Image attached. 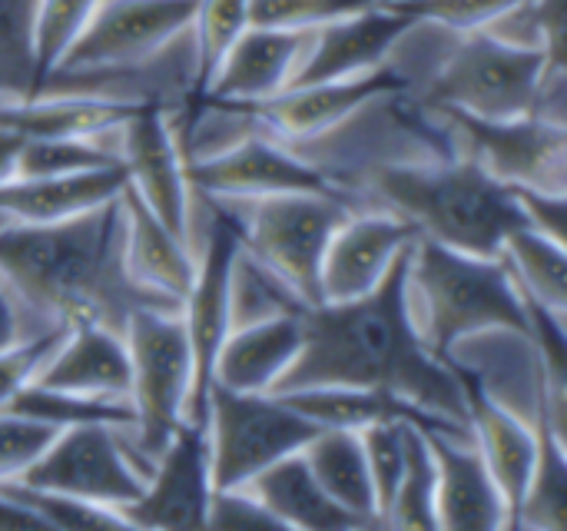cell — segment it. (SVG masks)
Masks as SVG:
<instances>
[{"instance_id": "cell-38", "label": "cell", "mask_w": 567, "mask_h": 531, "mask_svg": "<svg viewBox=\"0 0 567 531\" xmlns=\"http://www.w3.org/2000/svg\"><path fill=\"white\" fill-rule=\"evenodd\" d=\"M53 439L56 429L0 409V486L23 479V472L47 452Z\"/></svg>"}, {"instance_id": "cell-27", "label": "cell", "mask_w": 567, "mask_h": 531, "mask_svg": "<svg viewBox=\"0 0 567 531\" xmlns=\"http://www.w3.org/2000/svg\"><path fill=\"white\" fill-rule=\"evenodd\" d=\"M505 269L512 273L518 293L548 309L551 316L567 319V256L565 243L558 239H548L528 226H518L505 246H502V256Z\"/></svg>"}, {"instance_id": "cell-36", "label": "cell", "mask_w": 567, "mask_h": 531, "mask_svg": "<svg viewBox=\"0 0 567 531\" xmlns=\"http://www.w3.org/2000/svg\"><path fill=\"white\" fill-rule=\"evenodd\" d=\"M379 0H249V27L319 30Z\"/></svg>"}, {"instance_id": "cell-30", "label": "cell", "mask_w": 567, "mask_h": 531, "mask_svg": "<svg viewBox=\"0 0 567 531\" xmlns=\"http://www.w3.org/2000/svg\"><path fill=\"white\" fill-rule=\"evenodd\" d=\"M385 531H439L435 522V459L429 436L419 426H409L405 476L382 515Z\"/></svg>"}, {"instance_id": "cell-15", "label": "cell", "mask_w": 567, "mask_h": 531, "mask_svg": "<svg viewBox=\"0 0 567 531\" xmlns=\"http://www.w3.org/2000/svg\"><path fill=\"white\" fill-rule=\"evenodd\" d=\"M395 90H402V80L385 63L372 73H359V76L289 86V90L276 93L272 100H262L249 110L256 113V120L262 123V130L272 140H279L286 146H299V143H309V140L342 126L365 103H372L382 93H395Z\"/></svg>"}, {"instance_id": "cell-10", "label": "cell", "mask_w": 567, "mask_h": 531, "mask_svg": "<svg viewBox=\"0 0 567 531\" xmlns=\"http://www.w3.org/2000/svg\"><path fill=\"white\" fill-rule=\"evenodd\" d=\"M120 166L136 200L179 239L193 246V186L166 106L143 103L120 126Z\"/></svg>"}, {"instance_id": "cell-37", "label": "cell", "mask_w": 567, "mask_h": 531, "mask_svg": "<svg viewBox=\"0 0 567 531\" xmlns=\"http://www.w3.org/2000/svg\"><path fill=\"white\" fill-rule=\"evenodd\" d=\"M385 3L412 20L439 23L455 33H472V30H485L495 17H502L522 0H385Z\"/></svg>"}, {"instance_id": "cell-17", "label": "cell", "mask_w": 567, "mask_h": 531, "mask_svg": "<svg viewBox=\"0 0 567 531\" xmlns=\"http://www.w3.org/2000/svg\"><path fill=\"white\" fill-rule=\"evenodd\" d=\"M415 20L389 7L385 0L362 7L342 20H332L312 33V43L306 50V60L292 80V86L306 83H326L342 76H359L385 67L389 53L402 40V33Z\"/></svg>"}, {"instance_id": "cell-14", "label": "cell", "mask_w": 567, "mask_h": 531, "mask_svg": "<svg viewBox=\"0 0 567 531\" xmlns=\"http://www.w3.org/2000/svg\"><path fill=\"white\" fill-rule=\"evenodd\" d=\"M455 369L462 372L465 392H468L472 446L505 506V531H515L518 529V509L525 502V492H528L535 466H538L542 422H528L515 409L492 399L468 369H462V366H455Z\"/></svg>"}, {"instance_id": "cell-24", "label": "cell", "mask_w": 567, "mask_h": 531, "mask_svg": "<svg viewBox=\"0 0 567 531\" xmlns=\"http://www.w3.org/2000/svg\"><path fill=\"white\" fill-rule=\"evenodd\" d=\"M239 492L266 506L276 519H282L296 531H382L379 525H365L346 509H339L312 479L302 452L269 466L266 472L249 479Z\"/></svg>"}, {"instance_id": "cell-44", "label": "cell", "mask_w": 567, "mask_h": 531, "mask_svg": "<svg viewBox=\"0 0 567 531\" xmlns=\"http://www.w3.org/2000/svg\"><path fill=\"white\" fill-rule=\"evenodd\" d=\"M20 136L10 133V130H0V183L13 176L17 170V153H20Z\"/></svg>"}, {"instance_id": "cell-5", "label": "cell", "mask_w": 567, "mask_h": 531, "mask_svg": "<svg viewBox=\"0 0 567 531\" xmlns=\"http://www.w3.org/2000/svg\"><path fill=\"white\" fill-rule=\"evenodd\" d=\"M206 200V196H203ZM239 246L319 306V266L336 226L352 213L342 193H279L262 200H209Z\"/></svg>"}, {"instance_id": "cell-7", "label": "cell", "mask_w": 567, "mask_h": 531, "mask_svg": "<svg viewBox=\"0 0 567 531\" xmlns=\"http://www.w3.org/2000/svg\"><path fill=\"white\" fill-rule=\"evenodd\" d=\"M319 432V426L302 419L286 399L272 392L246 396L209 386L206 439L213 489H243L269 466L299 456Z\"/></svg>"}, {"instance_id": "cell-2", "label": "cell", "mask_w": 567, "mask_h": 531, "mask_svg": "<svg viewBox=\"0 0 567 531\" xmlns=\"http://www.w3.org/2000/svg\"><path fill=\"white\" fill-rule=\"evenodd\" d=\"M0 283L17 299L30 336L73 323L123 333L140 309L183 313V303L136 286L126 273L120 196L47 226L0 223Z\"/></svg>"}, {"instance_id": "cell-43", "label": "cell", "mask_w": 567, "mask_h": 531, "mask_svg": "<svg viewBox=\"0 0 567 531\" xmlns=\"http://www.w3.org/2000/svg\"><path fill=\"white\" fill-rule=\"evenodd\" d=\"M27 323L20 316L17 299L10 296V289L0 283V353H7L10 346H17L20 339H27Z\"/></svg>"}, {"instance_id": "cell-22", "label": "cell", "mask_w": 567, "mask_h": 531, "mask_svg": "<svg viewBox=\"0 0 567 531\" xmlns=\"http://www.w3.org/2000/svg\"><path fill=\"white\" fill-rule=\"evenodd\" d=\"M302 349V316H282L243 329H229L223 339L209 386L229 392H272L279 379L289 372Z\"/></svg>"}, {"instance_id": "cell-3", "label": "cell", "mask_w": 567, "mask_h": 531, "mask_svg": "<svg viewBox=\"0 0 567 531\" xmlns=\"http://www.w3.org/2000/svg\"><path fill=\"white\" fill-rule=\"evenodd\" d=\"M339 193L352 210L392 213L422 239L485 259H498L505 239L525 226L515 193L452 153L369 166Z\"/></svg>"}, {"instance_id": "cell-23", "label": "cell", "mask_w": 567, "mask_h": 531, "mask_svg": "<svg viewBox=\"0 0 567 531\" xmlns=\"http://www.w3.org/2000/svg\"><path fill=\"white\" fill-rule=\"evenodd\" d=\"M143 103L86 93H37L0 103V130L20 140H103L116 133Z\"/></svg>"}, {"instance_id": "cell-35", "label": "cell", "mask_w": 567, "mask_h": 531, "mask_svg": "<svg viewBox=\"0 0 567 531\" xmlns=\"http://www.w3.org/2000/svg\"><path fill=\"white\" fill-rule=\"evenodd\" d=\"M0 489L10 492L13 499L33 506L37 512H43L60 531H140L133 522L123 519L120 509H110V506L80 502V499H66V496H53V492H37L23 482H3Z\"/></svg>"}, {"instance_id": "cell-20", "label": "cell", "mask_w": 567, "mask_h": 531, "mask_svg": "<svg viewBox=\"0 0 567 531\" xmlns=\"http://www.w3.org/2000/svg\"><path fill=\"white\" fill-rule=\"evenodd\" d=\"M126 186L123 166L86 170L70 176H10L0 183V223L47 226L120 196Z\"/></svg>"}, {"instance_id": "cell-31", "label": "cell", "mask_w": 567, "mask_h": 531, "mask_svg": "<svg viewBox=\"0 0 567 531\" xmlns=\"http://www.w3.org/2000/svg\"><path fill=\"white\" fill-rule=\"evenodd\" d=\"M249 30V0H196L189 23L193 57H196V96L229 53V47Z\"/></svg>"}, {"instance_id": "cell-9", "label": "cell", "mask_w": 567, "mask_h": 531, "mask_svg": "<svg viewBox=\"0 0 567 531\" xmlns=\"http://www.w3.org/2000/svg\"><path fill=\"white\" fill-rule=\"evenodd\" d=\"M150 469L133 456L123 429L76 426L56 432L47 452L23 472V486L80 502L123 509L140 499Z\"/></svg>"}, {"instance_id": "cell-13", "label": "cell", "mask_w": 567, "mask_h": 531, "mask_svg": "<svg viewBox=\"0 0 567 531\" xmlns=\"http://www.w3.org/2000/svg\"><path fill=\"white\" fill-rule=\"evenodd\" d=\"M419 233L382 210H352L329 236L319 266V303H352L369 296Z\"/></svg>"}, {"instance_id": "cell-6", "label": "cell", "mask_w": 567, "mask_h": 531, "mask_svg": "<svg viewBox=\"0 0 567 531\" xmlns=\"http://www.w3.org/2000/svg\"><path fill=\"white\" fill-rule=\"evenodd\" d=\"M123 343L133 372V429H123V439L140 459L156 462L186 422L193 396V349L186 323L169 309H140L126 319Z\"/></svg>"}, {"instance_id": "cell-29", "label": "cell", "mask_w": 567, "mask_h": 531, "mask_svg": "<svg viewBox=\"0 0 567 531\" xmlns=\"http://www.w3.org/2000/svg\"><path fill=\"white\" fill-rule=\"evenodd\" d=\"M7 412L27 416L33 422H43L56 432L76 429V426H113V429H133V406L126 399H90V396H70L56 389H43L37 382L23 386L7 406Z\"/></svg>"}, {"instance_id": "cell-41", "label": "cell", "mask_w": 567, "mask_h": 531, "mask_svg": "<svg viewBox=\"0 0 567 531\" xmlns=\"http://www.w3.org/2000/svg\"><path fill=\"white\" fill-rule=\"evenodd\" d=\"M515 193V206L522 213V223L548 239L565 243V219H567V200L555 193H532V190H512Z\"/></svg>"}, {"instance_id": "cell-8", "label": "cell", "mask_w": 567, "mask_h": 531, "mask_svg": "<svg viewBox=\"0 0 567 531\" xmlns=\"http://www.w3.org/2000/svg\"><path fill=\"white\" fill-rule=\"evenodd\" d=\"M455 156L472 160L508 190L567 196V126L542 116L478 120L458 110H425Z\"/></svg>"}, {"instance_id": "cell-32", "label": "cell", "mask_w": 567, "mask_h": 531, "mask_svg": "<svg viewBox=\"0 0 567 531\" xmlns=\"http://www.w3.org/2000/svg\"><path fill=\"white\" fill-rule=\"evenodd\" d=\"M100 3L103 0H37L33 3L30 57H33V70H37L40 83L60 63V57L70 50V43L83 33V27L90 23V17L96 13Z\"/></svg>"}, {"instance_id": "cell-42", "label": "cell", "mask_w": 567, "mask_h": 531, "mask_svg": "<svg viewBox=\"0 0 567 531\" xmlns=\"http://www.w3.org/2000/svg\"><path fill=\"white\" fill-rule=\"evenodd\" d=\"M0 531H60L43 512L0 489Z\"/></svg>"}, {"instance_id": "cell-1", "label": "cell", "mask_w": 567, "mask_h": 531, "mask_svg": "<svg viewBox=\"0 0 567 531\" xmlns=\"http://www.w3.org/2000/svg\"><path fill=\"white\" fill-rule=\"evenodd\" d=\"M409 249L369 296L319 303L302 313V349L272 392L309 386L375 389L409 402L455 436H472L462 372L425 349L409 316Z\"/></svg>"}, {"instance_id": "cell-25", "label": "cell", "mask_w": 567, "mask_h": 531, "mask_svg": "<svg viewBox=\"0 0 567 531\" xmlns=\"http://www.w3.org/2000/svg\"><path fill=\"white\" fill-rule=\"evenodd\" d=\"M272 396L286 399L302 419H309L319 429H349V432H359V429H365L372 422H382V419H409L422 432H439V436H452V439H472V436H455V432L442 429L439 422H432L429 416H422L409 402H402V399H395L389 392H375V389L309 386V389L272 392Z\"/></svg>"}, {"instance_id": "cell-33", "label": "cell", "mask_w": 567, "mask_h": 531, "mask_svg": "<svg viewBox=\"0 0 567 531\" xmlns=\"http://www.w3.org/2000/svg\"><path fill=\"white\" fill-rule=\"evenodd\" d=\"M37 0H0V103L27 100L40 80L30 57V20Z\"/></svg>"}, {"instance_id": "cell-39", "label": "cell", "mask_w": 567, "mask_h": 531, "mask_svg": "<svg viewBox=\"0 0 567 531\" xmlns=\"http://www.w3.org/2000/svg\"><path fill=\"white\" fill-rule=\"evenodd\" d=\"M66 329H47L37 336L20 339L17 346H10L7 353H0V409L23 389L33 382V376L40 372V366L50 359V353L60 346Z\"/></svg>"}, {"instance_id": "cell-11", "label": "cell", "mask_w": 567, "mask_h": 531, "mask_svg": "<svg viewBox=\"0 0 567 531\" xmlns=\"http://www.w3.org/2000/svg\"><path fill=\"white\" fill-rule=\"evenodd\" d=\"M213 492L206 426L183 422L163 456L153 462L140 499L120 512L140 531H203Z\"/></svg>"}, {"instance_id": "cell-16", "label": "cell", "mask_w": 567, "mask_h": 531, "mask_svg": "<svg viewBox=\"0 0 567 531\" xmlns=\"http://www.w3.org/2000/svg\"><path fill=\"white\" fill-rule=\"evenodd\" d=\"M316 30H276L249 27L223 57L209 83L196 100L256 106L289 90Z\"/></svg>"}, {"instance_id": "cell-19", "label": "cell", "mask_w": 567, "mask_h": 531, "mask_svg": "<svg viewBox=\"0 0 567 531\" xmlns=\"http://www.w3.org/2000/svg\"><path fill=\"white\" fill-rule=\"evenodd\" d=\"M435 459V522L439 531H505V506L472 446L425 432Z\"/></svg>"}, {"instance_id": "cell-28", "label": "cell", "mask_w": 567, "mask_h": 531, "mask_svg": "<svg viewBox=\"0 0 567 531\" xmlns=\"http://www.w3.org/2000/svg\"><path fill=\"white\" fill-rule=\"evenodd\" d=\"M309 303L269 266L252 259L243 246L233 256L229 266V329L282 319V316H302Z\"/></svg>"}, {"instance_id": "cell-26", "label": "cell", "mask_w": 567, "mask_h": 531, "mask_svg": "<svg viewBox=\"0 0 567 531\" xmlns=\"http://www.w3.org/2000/svg\"><path fill=\"white\" fill-rule=\"evenodd\" d=\"M302 459L312 472V479L322 486V492L355 515L365 525H379V509H375V489L369 476V462L359 442V432L349 429H322L306 449ZM385 531V529H382Z\"/></svg>"}, {"instance_id": "cell-21", "label": "cell", "mask_w": 567, "mask_h": 531, "mask_svg": "<svg viewBox=\"0 0 567 531\" xmlns=\"http://www.w3.org/2000/svg\"><path fill=\"white\" fill-rule=\"evenodd\" d=\"M123 213V263L136 286L183 303L196 279V253L186 239L169 233L130 186L120 190Z\"/></svg>"}, {"instance_id": "cell-18", "label": "cell", "mask_w": 567, "mask_h": 531, "mask_svg": "<svg viewBox=\"0 0 567 531\" xmlns=\"http://www.w3.org/2000/svg\"><path fill=\"white\" fill-rule=\"evenodd\" d=\"M130 353L123 333L100 323L66 326L60 346L33 376L37 386L90 396V399H126L130 402Z\"/></svg>"}, {"instance_id": "cell-40", "label": "cell", "mask_w": 567, "mask_h": 531, "mask_svg": "<svg viewBox=\"0 0 567 531\" xmlns=\"http://www.w3.org/2000/svg\"><path fill=\"white\" fill-rule=\"evenodd\" d=\"M203 531H296L289 529L282 519H276L266 506L249 499L239 489L229 492H213L209 519Z\"/></svg>"}, {"instance_id": "cell-34", "label": "cell", "mask_w": 567, "mask_h": 531, "mask_svg": "<svg viewBox=\"0 0 567 531\" xmlns=\"http://www.w3.org/2000/svg\"><path fill=\"white\" fill-rule=\"evenodd\" d=\"M409 419H382L372 422L365 429H359V442L369 462V476H372V489H375V509H379V522L405 476V452H409Z\"/></svg>"}, {"instance_id": "cell-12", "label": "cell", "mask_w": 567, "mask_h": 531, "mask_svg": "<svg viewBox=\"0 0 567 531\" xmlns=\"http://www.w3.org/2000/svg\"><path fill=\"white\" fill-rule=\"evenodd\" d=\"M186 176L196 196L206 200H262L279 193H336L332 183L309 166L286 143L272 140L266 130L246 136L243 143L186 163Z\"/></svg>"}, {"instance_id": "cell-4", "label": "cell", "mask_w": 567, "mask_h": 531, "mask_svg": "<svg viewBox=\"0 0 567 531\" xmlns=\"http://www.w3.org/2000/svg\"><path fill=\"white\" fill-rule=\"evenodd\" d=\"M405 299L419 339L442 362L488 333H532L525 296L502 259H485L415 239L405 263Z\"/></svg>"}]
</instances>
